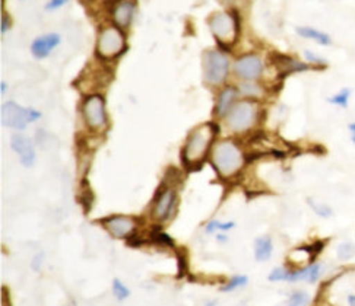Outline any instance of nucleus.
Segmentation results:
<instances>
[{"mask_svg": "<svg viewBox=\"0 0 355 306\" xmlns=\"http://www.w3.org/2000/svg\"><path fill=\"white\" fill-rule=\"evenodd\" d=\"M348 130L351 133V141H352V143L355 146V123H349L348 124Z\"/></svg>", "mask_w": 355, "mask_h": 306, "instance_id": "32", "label": "nucleus"}, {"mask_svg": "<svg viewBox=\"0 0 355 306\" xmlns=\"http://www.w3.org/2000/svg\"><path fill=\"white\" fill-rule=\"evenodd\" d=\"M67 2H69V0H50V2L46 5V9L47 10H56L62 6H64Z\"/></svg>", "mask_w": 355, "mask_h": 306, "instance_id": "30", "label": "nucleus"}, {"mask_svg": "<svg viewBox=\"0 0 355 306\" xmlns=\"http://www.w3.org/2000/svg\"><path fill=\"white\" fill-rule=\"evenodd\" d=\"M241 93H244L245 96H259L261 95V89H259V87L253 85V83L248 82L244 83V85H241Z\"/></svg>", "mask_w": 355, "mask_h": 306, "instance_id": "29", "label": "nucleus"}, {"mask_svg": "<svg viewBox=\"0 0 355 306\" xmlns=\"http://www.w3.org/2000/svg\"><path fill=\"white\" fill-rule=\"evenodd\" d=\"M10 145L12 149L17 152V155L19 156V161L25 168H31L35 162V150L31 138L22 134H15L12 137Z\"/></svg>", "mask_w": 355, "mask_h": 306, "instance_id": "12", "label": "nucleus"}, {"mask_svg": "<svg viewBox=\"0 0 355 306\" xmlns=\"http://www.w3.org/2000/svg\"><path fill=\"white\" fill-rule=\"evenodd\" d=\"M175 199H177L175 190H173L170 187L164 188L158 194V197L154 204V210H153V215L158 222H166L171 217L174 206H175Z\"/></svg>", "mask_w": 355, "mask_h": 306, "instance_id": "11", "label": "nucleus"}, {"mask_svg": "<svg viewBox=\"0 0 355 306\" xmlns=\"http://www.w3.org/2000/svg\"><path fill=\"white\" fill-rule=\"evenodd\" d=\"M5 92H6V83L2 82V93H5Z\"/></svg>", "mask_w": 355, "mask_h": 306, "instance_id": "34", "label": "nucleus"}, {"mask_svg": "<svg viewBox=\"0 0 355 306\" xmlns=\"http://www.w3.org/2000/svg\"><path fill=\"white\" fill-rule=\"evenodd\" d=\"M322 276V264L313 261L311 264L306 267L300 269H291L288 273V280L290 283L295 282H309V283H316Z\"/></svg>", "mask_w": 355, "mask_h": 306, "instance_id": "13", "label": "nucleus"}, {"mask_svg": "<svg viewBox=\"0 0 355 306\" xmlns=\"http://www.w3.org/2000/svg\"><path fill=\"white\" fill-rule=\"evenodd\" d=\"M101 224L107 229V232L116 240L129 238V236H132V233L136 231V226H138V224H136V220L133 217L123 216V215L105 217L101 220Z\"/></svg>", "mask_w": 355, "mask_h": 306, "instance_id": "10", "label": "nucleus"}, {"mask_svg": "<svg viewBox=\"0 0 355 306\" xmlns=\"http://www.w3.org/2000/svg\"><path fill=\"white\" fill-rule=\"evenodd\" d=\"M297 34L300 37H303L306 39H311V41H316L318 44L320 46H331L332 44V38L327 35L323 31L316 30V28H311V26H298L297 28Z\"/></svg>", "mask_w": 355, "mask_h": 306, "instance_id": "19", "label": "nucleus"}, {"mask_svg": "<svg viewBox=\"0 0 355 306\" xmlns=\"http://www.w3.org/2000/svg\"><path fill=\"white\" fill-rule=\"evenodd\" d=\"M136 5L133 0H117L113 6V21L119 28H126L130 25L135 15Z\"/></svg>", "mask_w": 355, "mask_h": 306, "instance_id": "14", "label": "nucleus"}, {"mask_svg": "<svg viewBox=\"0 0 355 306\" xmlns=\"http://www.w3.org/2000/svg\"><path fill=\"white\" fill-rule=\"evenodd\" d=\"M257 118V104L250 100L236 102L225 117L227 126L234 133H243L250 130Z\"/></svg>", "mask_w": 355, "mask_h": 306, "instance_id": "4", "label": "nucleus"}, {"mask_svg": "<svg viewBox=\"0 0 355 306\" xmlns=\"http://www.w3.org/2000/svg\"><path fill=\"white\" fill-rule=\"evenodd\" d=\"M274 254V242L270 236H261L254 242V258L259 262L268 261Z\"/></svg>", "mask_w": 355, "mask_h": 306, "instance_id": "18", "label": "nucleus"}, {"mask_svg": "<svg viewBox=\"0 0 355 306\" xmlns=\"http://www.w3.org/2000/svg\"><path fill=\"white\" fill-rule=\"evenodd\" d=\"M310 303V296L309 294H306V291H294V294L290 295L288 300H286L285 306H309Z\"/></svg>", "mask_w": 355, "mask_h": 306, "instance_id": "23", "label": "nucleus"}, {"mask_svg": "<svg viewBox=\"0 0 355 306\" xmlns=\"http://www.w3.org/2000/svg\"><path fill=\"white\" fill-rule=\"evenodd\" d=\"M82 116L91 130H104L107 126L105 100L98 93H92L82 104Z\"/></svg>", "mask_w": 355, "mask_h": 306, "instance_id": "8", "label": "nucleus"}, {"mask_svg": "<svg viewBox=\"0 0 355 306\" xmlns=\"http://www.w3.org/2000/svg\"><path fill=\"white\" fill-rule=\"evenodd\" d=\"M351 89L348 88H344L340 89L339 92L334 93L331 98H329V102L335 107H339V108H347L349 105V100H351Z\"/></svg>", "mask_w": 355, "mask_h": 306, "instance_id": "20", "label": "nucleus"}, {"mask_svg": "<svg viewBox=\"0 0 355 306\" xmlns=\"http://www.w3.org/2000/svg\"><path fill=\"white\" fill-rule=\"evenodd\" d=\"M234 72L240 79L245 82H253L262 76L263 62L257 54L241 55L234 63Z\"/></svg>", "mask_w": 355, "mask_h": 306, "instance_id": "9", "label": "nucleus"}, {"mask_svg": "<svg viewBox=\"0 0 355 306\" xmlns=\"http://www.w3.org/2000/svg\"><path fill=\"white\" fill-rule=\"evenodd\" d=\"M237 89L233 87H227L221 91L220 96H218V101L215 105V116L220 118H225L230 113V109L233 108L237 98Z\"/></svg>", "mask_w": 355, "mask_h": 306, "instance_id": "17", "label": "nucleus"}, {"mask_svg": "<svg viewBox=\"0 0 355 306\" xmlns=\"http://www.w3.org/2000/svg\"><path fill=\"white\" fill-rule=\"evenodd\" d=\"M347 303L348 306H355V294H349L347 296Z\"/></svg>", "mask_w": 355, "mask_h": 306, "instance_id": "33", "label": "nucleus"}, {"mask_svg": "<svg viewBox=\"0 0 355 306\" xmlns=\"http://www.w3.org/2000/svg\"><path fill=\"white\" fill-rule=\"evenodd\" d=\"M248 282H249V279L245 276H236L234 279H231L225 286H223V291H233V290H236V289H240V287H243V286H245L248 285Z\"/></svg>", "mask_w": 355, "mask_h": 306, "instance_id": "25", "label": "nucleus"}, {"mask_svg": "<svg viewBox=\"0 0 355 306\" xmlns=\"http://www.w3.org/2000/svg\"><path fill=\"white\" fill-rule=\"evenodd\" d=\"M234 228V224L233 222H227V224H224V222H220V220H212L209 222V224L207 225V232L208 233H214L215 231H230Z\"/></svg>", "mask_w": 355, "mask_h": 306, "instance_id": "27", "label": "nucleus"}, {"mask_svg": "<svg viewBox=\"0 0 355 306\" xmlns=\"http://www.w3.org/2000/svg\"><path fill=\"white\" fill-rule=\"evenodd\" d=\"M126 50V38L117 25L105 26L97 41V54L101 59H116Z\"/></svg>", "mask_w": 355, "mask_h": 306, "instance_id": "5", "label": "nucleus"}, {"mask_svg": "<svg viewBox=\"0 0 355 306\" xmlns=\"http://www.w3.org/2000/svg\"><path fill=\"white\" fill-rule=\"evenodd\" d=\"M304 57L307 60V64H315V66H324L326 64V60L319 57L318 54H315L313 51H304Z\"/></svg>", "mask_w": 355, "mask_h": 306, "instance_id": "28", "label": "nucleus"}, {"mask_svg": "<svg viewBox=\"0 0 355 306\" xmlns=\"http://www.w3.org/2000/svg\"><path fill=\"white\" fill-rule=\"evenodd\" d=\"M336 257L340 261H349L355 257V244L354 242H340L336 248Z\"/></svg>", "mask_w": 355, "mask_h": 306, "instance_id": "21", "label": "nucleus"}, {"mask_svg": "<svg viewBox=\"0 0 355 306\" xmlns=\"http://www.w3.org/2000/svg\"><path fill=\"white\" fill-rule=\"evenodd\" d=\"M208 24L218 43L223 46H233L236 43L240 31V22L236 12H215L211 15Z\"/></svg>", "mask_w": 355, "mask_h": 306, "instance_id": "3", "label": "nucleus"}, {"mask_svg": "<svg viewBox=\"0 0 355 306\" xmlns=\"http://www.w3.org/2000/svg\"><path fill=\"white\" fill-rule=\"evenodd\" d=\"M212 165L223 178L236 177L244 166V153L240 146L225 138V141L218 142L212 149Z\"/></svg>", "mask_w": 355, "mask_h": 306, "instance_id": "1", "label": "nucleus"}, {"mask_svg": "<svg viewBox=\"0 0 355 306\" xmlns=\"http://www.w3.org/2000/svg\"><path fill=\"white\" fill-rule=\"evenodd\" d=\"M9 26H10V18L8 17L6 12H3V17H2V34H6Z\"/></svg>", "mask_w": 355, "mask_h": 306, "instance_id": "31", "label": "nucleus"}, {"mask_svg": "<svg viewBox=\"0 0 355 306\" xmlns=\"http://www.w3.org/2000/svg\"><path fill=\"white\" fill-rule=\"evenodd\" d=\"M307 201H309V206H310L311 210L315 212V215H318L319 217H323V219H329V217H332L334 210H332V208H331L329 206H327V204H324V203H319V201H315L313 199H309Z\"/></svg>", "mask_w": 355, "mask_h": 306, "instance_id": "22", "label": "nucleus"}, {"mask_svg": "<svg viewBox=\"0 0 355 306\" xmlns=\"http://www.w3.org/2000/svg\"><path fill=\"white\" fill-rule=\"evenodd\" d=\"M230 72V60L223 51L211 50L203 55V76L209 85H221Z\"/></svg>", "mask_w": 355, "mask_h": 306, "instance_id": "6", "label": "nucleus"}, {"mask_svg": "<svg viewBox=\"0 0 355 306\" xmlns=\"http://www.w3.org/2000/svg\"><path fill=\"white\" fill-rule=\"evenodd\" d=\"M288 273H290L288 269L277 267L270 271L268 279H269V282H286L288 280Z\"/></svg>", "mask_w": 355, "mask_h": 306, "instance_id": "26", "label": "nucleus"}, {"mask_svg": "<svg viewBox=\"0 0 355 306\" xmlns=\"http://www.w3.org/2000/svg\"><path fill=\"white\" fill-rule=\"evenodd\" d=\"M59 43H60V37L58 34L41 35L33 41L31 53L34 54L35 59H44L59 46Z\"/></svg>", "mask_w": 355, "mask_h": 306, "instance_id": "15", "label": "nucleus"}, {"mask_svg": "<svg viewBox=\"0 0 355 306\" xmlns=\"http://www.w3.org/2000/svg\"><path fill=\"white\" fill-rule=\"evenodd\" d=\"M218 129L214 123H205L189 134L183 150L184 163L196 166L207 158Z\"/></svg>", "mask_w": 355, "mask_h": 306, "instance_id": "2", "label": "nucleus"}, {"mask_svg": "<svg viewBox=\"0 0 355 306\" xmlns=\"http://www.w3.org/2000/svg\"><path fill=\"white\" fill-rule=\"evenodd\" d=\"M113 294H114L116 299L125 300V299L129 298L130 290L125 286V283H123L120 279H114L113 280Z\"/></svg>", "mask_w": 355, "mask_h": 306, "instance_id": "24", "label": "nucleus"}, {"mask_svg": "<svg viewBox=\"0 0 355 306\" xmlns=\"http://www.w3.org/2000/svg\"><path fill=\"white\" fill-rule=\"evenodd\" d=\"M272 62H274V64L277 66L278 72H281L284 75L303 72L309 69L307 63L298 62L294 57H291V55H285V54H275L274 57H272Z\"/></svg>", "mask_w": 355, "mask_h": 306, "instance_id": "16", "label": "nucleus"}, {"mask_svg": "<svg viewBox=\"0 0 355 306\" xmlns=\"http://www.w3.org/2000/svg\"><path fill=\"white\" fill-rule=\"evenodd\" d=\"M41 117L37 109L24 108L17 102L9 101L2 107V124L5 127L24 130L30 123L37 121Z\"/></svg>", "mask_w": 355, "mask_h": 306, "instance_id": "7", "label": "nucleus"}]
</instances>
